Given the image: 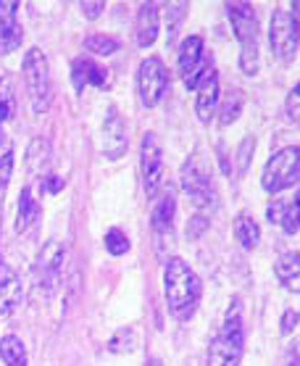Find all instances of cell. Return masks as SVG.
I'll return each instance as SVG.
<instances>
[{
	"instance_id": "1",
	"label": "cell",
	"mask_w": 300,
	"mask_h": 366,
	"mask_svg": "<svg viewBox=\"0 0 300 366\" xmlns=\"http://www.w3.org/2000/svg\"><path fill=\"white\" fill-rule=\"evenodd\" d=\"M164 295H166V306L171 317L179 322L192 319L198 311L200 295H203V285L195 269L179 256H171L164 267Z\"/></svg>"
},
{
	"instance_id": "2",
	"label": "cell",
	"mask_w": 300,
	"mask_h": 366,
	"mask_svg": "<svg viewBox=\"0 0 300 366\" xmlns=\"http://www.w3.org/2000/svg\"><path fill=\"white\" fill-rule=\"evenodd\" d=\"M242 348H245V330H242V303L234 298L226 308L224 325L209 345V366H240Z\"/></svg>"
},
{
	"instance_id": "3",
	"label": "cell",
	"mask_w": 300,
	"mask_h": 366,
	"mask_svg": "<svg viewBox=\"0 0 300 366\" xmlns=\"http://www.w3.org/2000/svg\"><path fill=\"white\" fill-rule=\"evenodd\" d=\"M226 16L232 21V32L240 42V69L245 76H256L261 66L259 56V19L250 3H229Z\"/></svg>"
},
{
	"instance_id": "4",
	"label": "cell",
	"mask_w": 300,
	"mask_h": 366,
	"mask_svg": "<svg viewBox=\"0 0 300 366\" xmlns=\"http://www.w3.org/2000/svg\"><path fill=\"white\" fill-rule=\"evenodd\" d=\"M179 182H182V190L187 195V200L195 206V211H198L200 217H209L211 211L216 208L214 172H211L209 161L203 159L200 153H195V156H190V159L184 161Z\"/></svg>"
},
{
	"instance_id": "5",
	"label": "cell",
	"mask_w": 300,
	"mask_h": 366,
	"mask_svg": "<svg viewBox=\"0 0 300 366\" xmlns=\"http://www.w3.org/2000/svg\"><path fill=\"white\" fill-rule=\"evenodd\" d=\"M300 179V145H290L282 148L269 159L264 174H261V184L266 192H282Z\"/></svg>"
},
{
	"instance_id": "6",
	"label": "cell",
	"mask_w": 300,
	"mask_h": 366,
	"mask_svg": "<svg viewBox=\"0 0 300 366\" xmlns=\"http://www.w3.org/2000/svg\"><path fill=\"white\" fill-rule=\"evenodd\" d=\"M24 82L26 92H29V103H32L34 114L48 111L50 106V69L48 59L42 56V50L32 48L24 56Z\"/></svg>"
},
{
	"instance_id": "7",
	"label": "cell",
	"mask_w": 300,
	"mask_h": 366,
	"mask_svg": "<svg viewBox=\"0 0 300 366\" xmlns=\"http://www.w3.org/2000/svg\"><path fill=\"white\" fill-rule=\"evenodd\" d=\"M169 90V71L164 66V61L150 56L140 64L137 69V92H140V100L145 109H156L164 95Z\"/></svg>"
},
{
	"instance_id": "8",
	"label": "cell",
	"mask_w": 300,
	"mask_h": 366,
	"mask_svg": "<svg viewBox=\"0 0 300 366\" xmlns=\"http://www.w3.org/2000/svg\"><path fill=\"white\" fill-rule=\"evenodd\" d=\"M269 42H271V56L282 64H290L298 56L300 34L292 24L290 11L276 9L271 14V24H269Z\"/></svg>"
},
{
	"instance_id": "9",
	"label": "cell",
	"mask_w": 300,
	"mask_h": 366,
	"mask_svg": "<svg viewBox=\"0 0 300 366\" xmlns=\"http://www.w3.org/2000/svg\"><path fill=\"white\" fill-rule=\"evenodd\" d=\"M214 64L211 59L203 56V37L200 34H190L184 37V42L179 45V74L187 90H198V84L203 82V76L209 74Z\"/></svg>"
},
{
	"instance_id": "10",
	"label": "cell",
	"mask_w": 300,
	"mask_h": 366,
	"mask_svg": "<svg viewBox=\"0 0 300 366\" xmlns=\"http://www.w3.org/2000/svg\"><path fill=\"white\" fill-rule=\"evenodd\" d=\"M140 169H142V184L148 198H156L164 184V148L156 132H148L142 137V150H140Z\"/></svg>"
},
{
	"instance_id": "11",
	"label": "cell",
	"mask_w": 300,
	"mask_h": 366,
	"mask_svg": "<svg viewBox=\"0 0 300 366\" xmlns=\"http://www.w3.org/2000/svg\"><path fill=\"white\" fill-rule=\"evenodd\" d=\"M61 267H64V245L59 240L45 242V248L40 253V282L45 292H53L59 287Z\"/></svg>"
},
{
	"instance_id": "12",
	"label": "cell",
	"mask_w": 300,
	"mask_h": 366,
	"mask_svg": "<svg viewBox=\"0 0 300 366\" xmlns=\"http://www.w3.org/2000/svg\"><path fill=\"white\" fill-rule=\"evenodd\" d=\"M24 29L19 24L16 3H0V53H14L21 45Z\"/></svg>"
},
{
	"instance_id": "13",
	"label": "cell",
	"mask_w": 300,
	"mask_h": 366,
	"mask_svg": "<svg viewBox=\"0 0 300 366\" xmlns=\"http://www.w3.org/2000/svg\"><path fill=\"white\" fill-rule=\"evenodd\" d=\"M198 98H195V114L203 124H211L214 114L219 111V74L216 69H211L209 74L203 76V82L198 84Z\"/></svg>"
},
{
	"instance_id": "14",
	"label": "cell",
	"mask_w": 300,
	"mask_h": 366,
	"mask_svg": "<svg viewBox=\"0 0 300 366\" xmlns=\"http://www.w3.org/2000/svg\"><path fill=\"white\" fill-rule=\"evenodd\" d=\"M103 153L106 159L116 161L126 153V124L119 111H109V119L103 124Z\"/></svg>"
},
{
	"instance_id": "15",
	"label": "cell",
	"mask_w": 300,
	"mask_h": 366,
	"mask_svg": "<svg viewBox=\"0 0 300 366\" xmlns=\"http://www.w3.org/2000/svg\"><path fill=\"white\" fill-rule=\"evenodd\" d=\"M21 280L16 277V272L0 261V319H9L16 306L21 303Z\"/></svg>"
},
{
	"instance_id": "16",
	"label": "cell",
	"mask_w": 300,
	"mask_h": 366,
	"mask_svg": "<svg viewBox=\"0 0 300 366\" xmlns=\"http://www.w3.org/2000/svg\"><path fill=\"white\" fill-rule=\"evenodd\" d=\"M71 82H74L76 92H82L87 84L106 90V84H109V71H106V66H98V64L90 59H76L74 66H71Z\"/></svg>"
},
{
	"instance_id": "17",
	"label": "cell",
	"mask_w": 300,
	"mask_h": 366,
	"mask_svg": "<svg viewBox=\"0 0 300 366\" xmlns=\"http://www.w3.org/2000/svg\"><path fill=\"white\" fill-rule=\"evenodd\" d=\"M174 214H176V200L171 192H164L159 198V203L153 206V214H150V227L159 240L164 237H171L174 232Z\"/></svg>"
},
{
	"instance_id": "18",
	"label": "cell",
	"mask_w": 300,
	"mask_h": 366,
	"mask_svg": "<svg viewBox=\"0 0 300 366\" xmlns=\"http://www.w3.org/2000/svg\"><path fill=\"white\" fill-rule=\"evenodd\" d=\"M134 37H137V48H150L156 42L159 37V6L156 3H145L140 9Z\"/></svg>"
},
{
	"instance_id": "19",
	"label": "cell",
	"mask_w": 300,
	"mask_h": 366,
	"mask_svg": "<svg viewBox=\"0 0 300 366\" xmlns=\"http://www.w3.org/2000/svg\"><path fill=\"white\" fill-rule=\"evenodd\" d=\"M274 274L284 290L300 292V253H284L274 264Z\"/></svg>"
},
{
	"instance_id": "20",
	"label": "cell",
	"mask_w": 300,
	"mask_h": 366,
	"mask_svg": "<svg viewBox=\"0 0 300 366\" xmlns=\"http://www.w3.org/2000/svg\"><path fill=\"white\" fill-rule=\"evenodd\" d=\"M234 240L240 242L245 250H253V248H259V242H261V229L259 224H256V219L248 217V214H240V217L234 219Z\"/></svg>"
},
{
	"instance_id": "21",
	"label": "cell",
	"mask_w": 300,
	"mask_h": 366,
	"mask_svg": "<svg viewBox=\"0 0 300 366\" xmlns=\"http://www.w3.org/2000/svg\"><path fill=\"white\" fill-rule=\"evenodd\" d=\"M37 217H40V206H37V200H34L32 190L29 187H24L21 190V195H19V214H16V232H26L29 227L37 222Z\"/></svg>"
},
{
	"instance_id": "22",
	"label": "cell",
	"mask_w": 300,
	"mask_h": 366,
	"mask_svg": "<svg viewBox=\"0 0 300 366\" xmlns=\"http://www.w3.org/2000/svg\"><path fill=\"white\" fill-rule=\"evenodd\" d=\"M11 174H14V142L6 134H0V206H3V195L11 182Z\"/></svg>"
},
{
	"instance_id": "23",
	"label": "cell",
	"mask_w": 300,
	"mask_h": 366,
	"mask_svg": "<svg viewBox=\"0 0 300 366\" xmlns=\"http://www.w3.org/2000/svg\"><path fill=\"white\" fill-rule=\"evenodd\" d=\"M0 358L6 361V366H26L24 342L19 340L16 335H6V337L0 340Z\"/></svg>"
},
{
	"instance_id": "24",
	"label": "cell",
	"mask_w": 300,
	"mask_h": 366,
	"mask_svg": "<svg viewBox=\"0 0 300 366\" xmlns=\"http://www.w3.org/2000/svg\"><path fill=\"white\" fill-rule=\"evenodd\" d=\"M242 106H245V100H242V92L240 90H232L224 98V103L219 106V124L229 127L232 122H237V119H240V114H242Z\"/></svg>"
},
{
	"instance_id": "25",
	"label": "cell",
	"mask_w": 300,
	"mask_h": 366,
	"mask_svg": "<svg viewBox=\"0 0 300 366\" xmlns=\"http://www.w3.org/2000/svg\"><path fill=\"white\" fill-rule=\"evenodd\" d=\"M48 140H42V137H34L32 142H29V150H26V169L32 172V174H40L42 169H45V164H48Z\"/></svg>"
},
{
	"instance_id": "26",
	"label": "cell",
	"mask_w": 300,
	"mask_h": 366,
	"mask_svg": "<svg viewBox=\"0 0 300 366\" xmlns=\"http://www.w3.org/2000/svg\"><path fill=\"white\" fill-rule=\"evenodd\" d=\"M137 330L134 327H124V330H119L114 337L109 340V350L111 353H116V356H124V353H132L137 348Z\"/></svg>"
},
{
	"instance_id": "27",
	"label": "cell",
	"mask_w": 300,
	"mask_h": 366,
	"mask_svg": "<svg viewBox=\"0 0 300 366\" xmlns=\"http://www.w3.org/2000/svg\"><path fill=\"white\" fill-rule=\"evenodd\" d=\"M84 48L90 50V53H95V56H114L119 50V40L111 37V34H90L84 40Z\"/></svg>"
},
{
	"instance_id": "28",
	"label": "cell",
	"mask_w": 300,
	"mask_h": 366,
	"mask_svg": "<svg viewBox=\"0 0 300 366\" xmlns=\"http://www.w3.org/2000/svg\"><path fill=\"white\" fill-rule=\"evenodd\" d=\"M14 109H16V98H14V87H11V76H3L0 79V122L14 117Z\"/></svg>"
},
{
	"instance_id": "29",
	"label": "cell",
	"mask_w": 300,
	"mask_h": 366,
	"mask_svg": "<svg viewBox=\"0 0 300 366\" xmlns=\"http://www.w3.org/2000/svg\"><path fill=\"white\" fill-rule=\"evenodd\" d=\"M187 3H171L166 9V32H169V42L176 37V29H179V21L187 16Z\"/></svg>"
},
{
	"instance_id": "30",
	"label": "cell",
	"mask_w": 300,
	"mask_h": 366,
	"mask_svg": "<svg viewBox=\"0 0 300 366\" xmlns=\"http://www.w3.org/2000/svg\"><path fill=\"white\" fill-rule=\"evenodd\" d=\"M106 250H109L111 256H124L126 250H129V237L114 227V229L106 232Z\"/></svg>"
},
{
	"instance_id": "31",
	"label": "cell",
	"mask_w": 300,
	"mask_h": 366,
	"mask_svg": "<svg viewBox=\"0 0 300 366\" xmlns=\"http://www.w3.org/2000/svg\"><path fill=\"white\" fill-rule=\"evenodd\" d=\"M282 229L284 234H295L300 229V200H290L287 208H284V219H282Z\"/></svg>"
},
{
	"instance_id": "32",
	"label": "cell",
	"mask_w": 300,
	"mask_h": 366,
	"mask_svg": "<svg viewBox=\"0 0 300 366\" xmlns=\"http://www.w3.org/2000/svg\"><path fill=\"white\" fill-rule=\"evenodd\" d=\"M253 148H256V137H245L237 148V174H245L250 164V156H253Z\"/></svg>"
},
{
	"instance_id": "33",
	"label": "cell",
	"mask_w": 300,
	"mask_h": 366,
	"mask_svg": "<svg viewBox=\"0 0 300 366\" xmlns=\"http://www.w3.org/2000/svg\"><path fill=\"white\" fill-rule=\"evenodd\" d=\"M284 111H287L290 122L300 124V82L292 87L290 95H287V100H284Z\"/></svg>"
},
{
	"instance_id": "34",
	"label": "cell",
	"mask_w": 300,
	"mask_h": 366,
	"mask_svg": "<svg viewBox=\"0 0 300 366\" xmlns=\"http://www.w3.org/2000/svg\"><path fill=\"white\" fill-rule=\"evenodd\" d=\"M284 208H287V203H284V200H279V198H274V203H269V208H266V219L271 222V224H279V227H282Z\"/></svg>"
},
{
	"instance_id": "35",
	"label": "cell",
	"mask_w": 300,
	"mask_h": 366,
	"mask_svg": "<svg viewBox=\"0 0 300 366\" xmlns=\"http://www.w3.org/2000/svg\"><path fill=\"white\" fill-rule=\"evenodd\" d=\"M298 325H300V314L292 311V308H287L282 314V335H292L298 330Z\"/></svg>"
},
{
	"instance_id": "36",
	"label": "cell",
	"mask_w": 300,
	"mask_h": 366,
	"mask_svg": "<svg viewBox=\"0 0 300 366\" xmlns=\"http://www.w3.org/2000/svg\"><path fill=\"white\" fill-rule=\"evenodd\" d=\"M42 190L50 192V195H56V192L64 190V179H61L59 174H53V172H48V174L42 177Z\"/></svg>"
},
{
	"instance_id": "37",
	"label": "cell",
	"mask_w": 300,
	"mask_h": 366,
	"mask_svg": "<svg viewBox=\"0 0 300 366\" xmlns=\"http://www.w3.org/2000/svg\"><path fill=\"white\" fill-rule=\"evenodd\" d=\"M106 9V6H103V3H98V0H92V3H84L82 6V14L87 19H98L100 16V11Z\"/></svg>"
},
{
	"instance_id": "38",
	"label": "cell",
	"mask_w": 300,
	"mask_h": 366,
	"mask_svg": "<svg viewBox=\"0 0 300 366\" xmlns=\"http://www.w3.org/2000/svg\"><path fill=\"white\" fill-rule=\"evenodd\" d=\"M290 16H292V24H295V29H298V34H300V0H295L290 6Z\"/></svg>"
},
{
	"instance_id": "39",
	"label": "cell",
	"mask_w": 300,
	"mask_h": 366,
	"mask_svg": "<svg viewBox=\"0 0 300 366\" xmlns=\"http://www.w3.org/2000/svg\"><path fill=\"white\" fill-rule=\"evenodd\" d=\"M290 366H300V342H295V348L290 350Z\"/></svg>"
},
{
	"instance_id": "40",
	"label": "cell",
	"mask_w": 300,
	"mask_h": 366,
	"mask_svg": "<svg viewBox=\"0 0 300 366\" xmlns=\"http://www.w3.org/2000/svg\"><path fill=\"white\" fill-rule=\"evenodd\" d=\"M150 366H164V364H161L159 358H153V361H150Z\"/></svg>"
},
{
	"instance_id": "41",
	"label": "cell",
	"mask_w": 300,
	"mask_h": 366,
	"mask_svg": "<svg viewBox=\"0 0 300 366\" xmlns=\"http://www.w3.org/2000/svg\"><path fill=\"white\" fill-rule=\"evenodd\" d=\"M298 200H300V192H298Z\"/></svg>"
}]
</instances>
